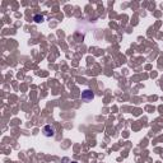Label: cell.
<instances>
[{
  "label": "cell",
  "mask_w": 163,
  "mask_h": 163,
  "mask_svg": "<svg viewBox=\"0 0 163 163\" xmlns=\"http://www.w3.org/2000/svg\"><path fill=\"white\" fill-rule=\"evenodd\" d=\"M33 20L36 23H41V22H44V16H41V14H36V16L33 17Z\"/></svg>",
  "instance_id": "cell-3"
},
{
  "label": "cell",
  "mask_w": 163,
  "mask_h": 163,
  "mask_svg": "<svg viewBox=\"0 0 163 163\" xmlns=\"http://www.w3.org/2000/svg\"><path fill=\"white\" fill-rule=\"evenodd\" d=\"M72 163H76V162H72Z\"/></svg>",
  "instance_id": "cell-4"
},
{
  "label": "cell",
  "mask_w": 163,
  "mask_h": 163,
  "mask_svg": "<svg viewBox=\"0 0 163 163\" xmlns=\"http://www.w3.org/2000/svg\"><path fill=\"white\" fill-rule=\"evenodd\" d=\"M82 98H83L84 101H92V100L94 98V93H93V92H92L90 89H86V90H84L83 93H82Z\"/></svg>",
  "instance_id": "cell-2"
},
{
  "label": "cell",
  "mask_w": 163,
  "mask_h": 163,
  "mask_svg": "<svg viewBox=\"0 0 163 163\" xmlns=\"http://www.w3.org/2000/svg\"><path fill=\"white\" fill-rule=\"evenodd\" d=\"M44 135L47 136V138H51L55 135V129L51 126V125H46L44 127Z\"/></svg>",
  "instance_id": "cell-1"
}]
</instances>
